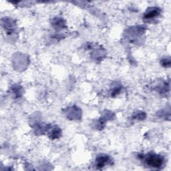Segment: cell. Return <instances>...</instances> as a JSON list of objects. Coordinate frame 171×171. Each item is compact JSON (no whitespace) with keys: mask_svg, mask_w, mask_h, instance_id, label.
Here are the masks:
<instances>
[{"mask_svg":"<svg viewBox=\"0 0 171 171\" xmlns=\"http://www.w3.org/2000/svg\"><path fill=\"white\" fill-rule=\"evenodd\" d=\"M146 161H147L149 165H152V166H158L161 165L162 161L161 160V158L154 156H152L150 157L149 156Z\"/></svg>","mask_w":171,"mask_h":171,"instance_id":"obj_1","label":"cell"}]
</instances>
